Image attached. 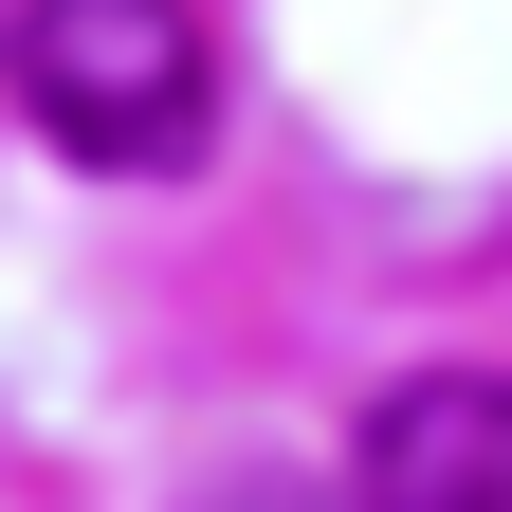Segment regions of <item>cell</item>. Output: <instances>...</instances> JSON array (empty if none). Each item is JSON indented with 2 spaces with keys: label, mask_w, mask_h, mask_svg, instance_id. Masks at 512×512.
Returning a JSON list of instances; mask_svg holds the SVG:
<instances>
[{
  "label": "cell",
  "mask_w": 512,
  "mask_h": 512,
  "mask_svg": "<svg viewBox=\"0 0 512 512\" xmlns=\"http://www.w3.org/2000/svg\"><path fill=\"white\" fill-rule=\"evenodd\" d=\"M220 512H348V494H311V476H238Z\"/></svg>",
  "instance_id": "3"
},
{
  "label": "cell",
  "mask_w": 512,
  "mask_h": 512,
  "mask_svg": "<svg viewBox=\"0 0 512 512\" xmlns=\"http://www.w3.org/2000/svg\"><path fill=\"white\" fill-rule=\"evenodd\" d=\"M0 74H19L37 147L92 165V183H165L220 128L202 0H19V19H0Z\"/></svg>",
  "instance_id": "1"
},
{
  "label": "cell",
  "mask_w": 512,
  "mask_h": 512,
  "mask_svg": "<svg viewBox=\"0 0 512 512\" xmlns=\"http://www.w3.org/2000/svg\"><path fill=\"white\" fill-rule=\"evenodd\" d=\"M348 512H512V366H403L348 421Z\"/></svg>",
  "instance_id": "2"
}]
</instances>
